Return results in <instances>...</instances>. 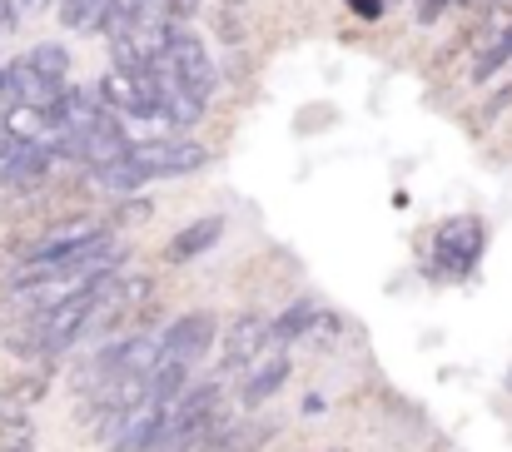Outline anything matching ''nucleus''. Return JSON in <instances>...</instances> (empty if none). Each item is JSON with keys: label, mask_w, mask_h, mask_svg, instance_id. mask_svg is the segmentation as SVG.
Here are the masks:
<instances>
[{"label": "nucleus", "mask_w": 512, "mask_h": 452, "mask_svg": "<svg viewBox=\"0 0 512 452\" xmlns=\"http://www.w3.org/2000/svg\"><path fill=\"white\" fill-rule=\"evenodd\" d=\"M483 249H488L483 219L458 214V219H448V224L438 229V259H433V274H438V279H473Z\"/></svg>", "instance_id": "nucleus-1"}, {"label": "nucleus", "mask_w": 512, "mask_h": 452, "mask_svg": "<svg viewBox=\"0 0 512 452\" xmlns=\"http://www.w3.org/2000/svg\"><path fill=\"white\" fill-rule=\"evenodd\" d=\"M165 418H170V398L150 393L140 408H130L120 423L105 428L110 452H155L160 448V438H165Z\"/></svg>", "instance_id": "nucleus-2"}, {"label": "nucleus", "mask_w": 512, "mask_h": 452, "mask_svg": "<svg viewBox=\"0 0 512 452\" xmlns=\"http://www.w3.org/2000/svg\"><path fill=\"white\" fill-rule=\"evenodd\" d=\"M130 150H135V145H130V135H125L120 115H115V110H105L95 125H85V130H75V135H70L65 159H75V164H85V169H100V164L125 159Z\"/></svg>", "instance_id": "nucleus-3"}, {"label": "nucleus", "mask_w": 512, "mask_h": 452, "mask_svg": "<svg viewBox=\"0 0 512 452\" xmlns=\"http://www.w3.org/2000/svg\"><path fill=\"white\" fill-rule=\"evenodd\" d=\"M170 60L199 100H209V95L219 90V65H214V55H209V40L194 35V30H184V25H174V20H170Z\"/></svg>", "instance_id": "nucleus-4"}, {"label": "nucleus", "mask_w": 512, "mask_h": 452, "mask_svg": "<svg viewBox=\"0 0 512 452\" xmlns=\"http://www.w3.org/2000/svg\"><path fill=\"white\" fill-rule=\"evenodd\" d=\"M130 159L140 164L145 179H179V174L204 169V164H209V150L194 145V140H145V145L130 150Z\"/></svg>", "instance_id": "nucleus-5"}, {"label": "nucleus", "mask_w": 512, "mask_h": 452, "mask_svg": "<svg viewBox=\"0 0 512 452\" xmlns=\"http://www.w3.org/2000/svg\"><path fill=\"white\" fill-rule=\"evenodd\" d=\"M214 338H219V318H214V313H184L179 323H170V333H165V353L194 368L199 358H209Z\"/></svg>", "instance_id": "nucleus-6"}, {"label": "nucleus", "mask_w": 512, "mask_h": 452, "mask_svg": "<svg viewBox=\"0 0 512 452\" xmlns=\"http://www.w3.org/2000/svg\"><path fill=\"white\" fill-rule=\"evenodd\" d=\"M100 95H105V105H110L115 115H135V120H155V125H165L160 110H155V95L145 90V80H135V75L120 70V65L100 80Z\"/></svg>", "instance_id": "nucleus-7"}, {"label": "nucleus", "mask_w": 512, "mask_h": 452, "mask_svg": "<svg viewBox=\"0 0 512 452\" xmlns=\"http://www.w3.org/2000/svg\"><path fill=\"white\" fill-rule=\"evenodd\" d=\"M60 90H65V85H55L50 75H40L30 55H20V60L5 65V100H10V105H40V110H50Z\"/></svg>", "instance_id": "nucleus-8"}, {"label": "nucleus", "mask_w": 512, "mask_h": 452, "mask_svg": "<svg viewBox=\"0 0 512 452\" xmlns=\"http://www.w3.org/2000/svg\"><path fill=\"white\" fill-rule=\"evenodd\" d=\"M274 338V323H264L259 313H239L234 323H229V368H249L259 353H264V343Z\"/></svg>", "instance_id": "nucleus-9"}, {"label": "nucleus", "mask_w": 512, "mask_h": 452, "mask_svg": "<svg viewBox=\"0 0 512 452\" xmlns=\"http://www.w3.org/2000/svg\"><path fill=\"white\" fill-rule=\"evenodd\" d=\"M284 378H289V358H284V353H259V358L249 363V373H244V403H249V408L269 403Z\"/></svg>", "instance_id": "nucleus-10"}, {"label": "nucleus", "mask_w": 512, "mask_h": 452, "mask_svg": "<svg viewBox=\"0 0 512 452\" xmlns=\"http://www.w3.org/2000/svg\"><path fill=\"white\" fill-rule=\"evenodd\" d=\"M219 234H224V219H219V214H209V219H194V224H184V229H179V234L170 239L165 259H170V264H189V259L209 254V249L219 244Z\"/></svg>", "instance_id": "nucleus-11"}, {"label": "nucleus", "mask_w": 512, "mask_h": 452, "mask_svg": "<svg viewBox=\"0 0 512 452\" xmlns=\"http://www.w3.org/2000/svg\"><path fill=\"white\" fill-rule=\"evenodd\" d=\"M50 164H55V150H45V145H35V140H20L15 150L0 159V179H5V184H30V179H40Z\"/></svg>", "instance_id": "nucleus-12"}, {"label": "nucleus", "mask_w": 512, "mask_h": 452, "mask_svg": "<svg viewBox=\"0 0 512 452\" xmlns=\"http://www.w3.org/2000/svg\"><path fill=\"white\" fill-rule=\"evenodd\" d=\"M5 130L15 135V140H45V130H50V110H40V105H10V115H5Z\"/></svg>", "instance_id": "nucleus-13"}, {"label": "nucleus", "mask_w": 512, "mask_h": 452, "mask_svg": "<svg viewBox=\"0 0 512 452\" xmlns=\"http://www.w3.org/2000/svg\"><path fill=\"white\" fill-rule=\"evenodd\" d=\"M115 0H60V20L70 30H105V15H110Z\"/></svg>", "instance_id": "nucleus-14"}, {"label": "nucleus", "mask_w": 512, "mask_h": 452, "mask_svg": "<svg viewBox=\"0 0 512 452\" xmlns=\"http://www.w3.org/2000/svg\"><path fill=\"white\" fill-rule=\"evenodd\" d=\"M324 313L314 308V303H294V308H284L279 313V323H274V343H289V338H304V333H314V323H319Z\"/></svg>", "instance_id": "nucleus-15"}, {"label": "nucleus", "mask_w": 512, "mask_h": 452, "mask_svg": "<svg viewBox=\"0 0 512 452\" xmlns=\"http://www.w3.org/2000/svg\"><path fill=\"white\" fill-rule=\"evenodd\" d=\"M30 60H35L40 75H50L55 85H65V75H70V55H65V45H50V40H45V45L30 50Z\"/></svg>", "instance_id": "nucleus-16"}, {"label": "nucleus", "mask_w": 512, "mask_h": 452, "mask_svg": "<svg viewBox=\"0 0 512 452\" xmlns=\"http://www.w3.org/2000/svg\"><path fill=\"white\" fill-rule=\"evenodd\" d=\"M204 452H249V433H239V428H229L219 443H209Z\"/></svg>", "instance_id": "nucleus-17"}, {"label": "nucleus", "mask_w": 512, "mask_h": 452, "mask_svg": "<svg viewBox=\"0 0 512 452\" xmlns=\"http://www.w3.org/2000/svg\"><path fill=\"white\" fill-rule=\"evenodd\" d=\"M448 5H458V0H418V20H423V25H433Z\"/></svg>", "instance_id": "nucleus-18"}, {"label": "nucleus", "mask_w": 512, "mask_h": 452, "mask_svg": "<svg viewBox=\"0 0 512 452\" xmlns=\"http://www.w3.org/2000/svg\"><path fill=\"white\" fill-rule=\"evenodd\" d=\"M348 10H353L358 20H378V15H383V0H348Z\"/></svg>", "instance_id": "nucleus-19"}, {"label": "nucleus", "mask_w": 512, "mask_h": 452, "mask_svg": "<svg viewBox=\"0 0 512 452\" xmlns=\"http://www.w3.org/2000/svg\"><path fill=\"white\" fill-rule=\"evenodd\" d=\"M15 145H20V140H15L10 130H0V159H5V154H10V150H15Z\"/></svg>", "instance_id": "nucleus-20"}, {"label": "nucleus", "mask_w": 512, "mask_h": 452, "mask_svg": "<svg viewBox=\"0 0 512 452\" xmlns=\"http://www.w3.org/2000/svg\"><path fill=\"white\" fill-rule=\"evenodd\" d=\"M5 115H10V100H0V130H5Z\"/></svg>", "instance_id": "nucleus-21"}, {"label": "nucleus", "mask_w": 512, "mask_h": 452, "mask_svg": "<svg viewBox=\"0 0 512 452\" xmlns=\"http://www.w3.org/2000/svg\"><path fill=\"white\" fill-rule=\"evenodd\" d=\"M508 388H512V373H508Z\"/></svg>", "instance_id": "nucleus-22"}]
</instances>
